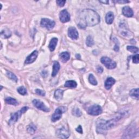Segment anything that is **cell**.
Segmentation results:
<instances>
[{
	"label": "cell",
	"mask_w": 139,
	"mask_h": 139,
	"mask_svg": "<svg viewBox=\"0 0 139 139\" xmlns=\"http://www.w3.org/2000/svg\"><path fill=\"white\" fill-rule=\"evenodd\" d=\"M76 130L77 132L79 133L80 134H83V129H82V128L81 126H79L76 129Z\"/></svg>",
	"instance_id": "cell-36"
},
{
	"label": "cell",
	"mask_w": 139,
	"mask_h": 139,
	"mask_svg": "<svg viewBox=\"0 0 139 139\" xmlns=\"http://www.w3.org/2000/svg\"><path fill=\"white\" fill-rule=\"evenodd\" d=\"M56 136L59 138H68L70 136V133L68 130L63 127L56 131Z\"/></svg>",
	"instance_id": "cell-9"
},
{
	"label": "cell",
	"mask_w": 139,
	"mask_h": 139,
	"mask_svg": "<svg viewBox=\"0 0 139 139\" xmlns=\"http://www.w3.org/2000/svg\"><path fill=\"white\" fill-rule=\"evenodd\" d=\"M11 35H12V33H11L10 31L7 28L3 30L1 32V36L4 39L9 38L10 37Z\"/></svg>",
	"instance_id": "cell-20"
},
{
	"label": "cell",
	"mask_w": 139,
	"mask_h": 139,
	"mask_svg": "<svg viewBox=\"0 0 139 139\" xmlns=\"http://www.w3.org/2000/svg\"><path fill=\"white\" fill-rule=\"evenodd\" d=\"M100 2L104 3V4H108L109 3V1H99Z\"/></svg>",
	"instance_id": "cell-39"
},
{
	"label": "cell",
	"mask_w": 139,
	"mask_h": 139,
	"mask_svg": "<svg viewBox=\"0 0 139 139\" xmlns=\"http://www.w3.org/2000/svg\"><path fill=\"white\" fill-rule=\"evenodd\" d=\"M72 114L76 117H80L82 114L80 109L77 108L72 110Z\"/></svg>",
	"instance_id": "cell-31"
},
{
	"label": "cell",
	"mask_w": 139,
	"mask_h": 139,
	"mask_svg": "<svg viewBox=\"0 0 139 139\" xmlns=\"http://www.w3.org/2000/svg\"><path fill=\"white\" fill-rule=\"evenodd\" d=\"M28 109V107H24L23 108H21L20 110L18 111V112H16L15 113L11 114L10 119L9 120V125L12 126L14 125L15 123L18 121L19 119L20 118V116L23 115V114L25 113L27 110Z\"/></svg>",
	"instance_id": "cell-3"
},
{
	"label": "cell",
	"mask_w": 139,
	"mask_h": 139,
	"mask_svg": "<svg viewBox=\"0 0 139 139\" xmlns=\"http://www.w3.org/2000/svg\"><path fill=\"white\" fill-rule=\"evenodd\" d=\"M129 94L130 96L132 97H134L136 99H137V100L138 99V89H132L130 92H129Z\"/></svg>",
	"instance_id": "cell-24"
},
{
	"label": "cell",
	"mask_w": 139,
	"mask_h": 139,
	"mask_svg": "<svg viewBox=\"0 0 139 139\" xmlns=\"http://www.w3.org/2000/svg\"><path fill=\"white\" fill-rule=\"evenodd\" d=\"M99 22L100 16L97 12L91 9H85L80 14L78 26L81 29H85L86 26H94L98 24Z\"/></svg>",
	"instance_id": "cell-1"
},
{
	"label": "cell",
	"mask_w": 139,
	"mask_h": 139,
	"mask_svg": "<svg viewBox=\"0 0 139 139\" xmlns=\"http://www.w3.org/2000/svg\"><path fill=\"white\" fill-rule=\"evenodd\" d=\"M127 49L128 51H129L130 52L133 53H137L138 51V48L137 47L133 46H128L127 47Z\"/></svg>",
	"instance_id": "cell-30"
},
{
	"label": "cell",
	"mask_w": 139,
	"mask_h": 139,
	"mask_svg": "<svg viewBox=\"0 0 139 139\" xmlns=\"http://www.w3.org/2000/svg\"><path fill=\"white\" fill-rule=\"evenodd\" d=\"M122 14L127 18H131L134 15L133 10L128 6H125L122 9Z\"/></svg>",
	"instance_id": "cell-14"
},
{
	"label": "cell",
	"mask_w": 139,
	"mask_h": 139,
	"mask_svg": "<svg viewBox=\"0 0 139 139\" xmlns=\"http://www.w3.org/2000/svg\"><path fill=\"white\" fill-rule=\"evenodd\" d=\"M38 55V52L37 51H33L30 55H29L26 58L25 63L26 64H29L33 63L37 58Z\"/></svg>",
	"instance_id": "cell-12"
},
{
	"label": "cell",
	"mask_w": 139,
	"mask_h": 139,
	"mask_svg": "<svg viewBox=\"0 0 139 139\" xmlns=\"http://www.w3.org/2000/svg\"><path fill=\"white\" fill-rule=\"evenodd\" d=\"M35 92L39 94V95H40L41 96H45V92L43 91V90H41L40 89H36L35 90Z\"/></svg>",
	"instance_id": "cell-34"
},
{
	"label": "cell",
	"mask_w": 139,
	"mask_h": 139,
	"mask_svg": "<svg viewBox=\"0 0 139 139\" xmlns=\"http://www.w3.org/2000/svg\"><path fill=\"white\" fill-rule=\"evenodd\" d=\"M137 134V130L136 129L135 125H130L126 130L123 137V138H133Z\"/></svg>",
	"instance_id": "cell-4"
},
{
	"label": "cell",
	"mask_w": 139,
	"mask_h": 139,
	"mask_svg": "<svg viewBox=\"0 0 139 139\" xmlns=\"http://www.w3.org/2000/svg\"><path fill=\"white\" fill-rule=\"evenodd\" d=\"M40 25L41 27L46 28L48 30H51L55 26V23L54 21L48 19L43 18L41 20Z\"/></svg>",
	"instance_id": "cell-7"
},
{
	"label": "cell",
	"mask_w": 139,
	"mask_h": 139,
	"mask_svg": "<svg viewBox=\"0 0 139 139\" xmlns=\"http://www.w3.org/2000/svg\"><path fill=\"white\" fill-rule=\"evenodd\" d=\"M62 108H58L55 110L54 114L52 116L51 120L53 122H56L57 121L60 120L62 116V114L64 112L63 111Z\"/></svg>",
	"instance_id": "cell-11"
},
{
	"label": "cell",
	"mask_w": 139,
	"mask_h": 139,
	"mask_svg": "<svg viewBox=\"0 0 139 139\" xmlns=\"http://www.w3.org/2000/svg\"><path fill=\"white\" fill-rule=\"evenodd\" d=\"M64 91L61 89H58L54 92V97L58 101H60L63 98Z\"/></svg>",
	"instance_id": "cell-21"
},
{
	"label": "cell",
	"mask_w": 139,
	"mask_h": 139,
	"mask_svg": "<svg viewBox=\"0 0 139 139\" xmlns=\"http://www.w3.org/2000/svg\"><path fill=\"white\" fill-rule=\"evenodd\" d=\"M76 58H77V59H80L81 58V55H79V54H76Z\"/></svg>",
	"instance_id": "cell-40"
},
{
	"label": "cell",
	"mask_w": 139,
	"mask_h": 139,
	"mask_svg": "<svg viewBox=\"0 0 139 139\" xmlns=\"http://www.w3.org/2000/svg\"><path fill=\"white\" fill-rule=\"evenodd\" d=\"M116 3H129V1H123V0H120V1H114Z\"/></svg>",
	"instance_id": "cell-37"
},
{
	"label": "cell",
	"mask_w": 139,
	"mask_h": 139,
	"mask_svg": "<svg viewBox=\"0 0 139 139\" xmlns=\"http://www.w3.org/2000/svg\"><path fill=\"white\" fill-rule=\"evenodd\" d=\"M68 35L72 39H77L78 38V32L75 27H70L68 29Z\"/></svg>",
	"instance_id": "cell-13"
},
{
	"label": "cell",
	"mask_w": 139,
	"mask_h": 139,
	"mask_svg": "<svg viewBox=\"0 0 139 139\" xmlns=\"http://www.w3.org/2000/svg\"><path fill=\"white\" fill-rule=\"evenodd\" d=\"M102 113V109L101 106L98 105H92L87 110V113L92 116H97Z\"/></svg>",
	"instance_id": "cell-6"
},
{
	"label": "cell",
	"mask_w": 139,
	"mask_h": 139,
	"mask_svg": "<svg viewBox=\"0 0 139 139\" xmlns=\"http://www.w3.org/2000/svg\"><path fill=\"white\" fill-rule=\"evenodd\" d=\"M60 21L63 23H68L70 20V15L67 10L64 9L61 11L59 14Z\"/></svg>",
	"instance_id": "cell-10"
},
{
	"label": "cell",
	"mask_w": 139,
	"mask_h": 139,
	"mask_svg": "<svg viewBox=\"0 0 139 139\" xmlns=\"http://www.w3.org/2000/svg\"><path fill=\"white\" fill-rule=\"evenodd\" d=\"M97 71L98 73H100L101 74L102 72L103 71V69L101 67V66H98L97 68Z\"/></svg>",
	"instance_id": "cell-38"
},
{
	"label": "cell",
	"mask_w": 139,
	"mask_h": 139,
	"mask_svg": "<svg viewBox=\"0 0 139 139\" xmlns=\"http://www.w3.org/2000/svg\"><path fill=\"white\" fill-rule=\"evenodd\" d=\"M86 44L88 47H91L94 45V41L92 36H88L86 40Z\"/></svg>",
	"instance_id": "cell-27"
},
{
	"label": "cell",
	"mask_w": 139,
	"mask_h": 139,
	"mask_svg": "<svg viewBox=\"0 0 139 139\" xmlns=\"http://www.w3.org/2000/svg\"><path fill=\"white\" fill-rule=\"evenodd\" d=\"M123 113H120L114 118L108 121H105L104 120H99L97 122L96 131L98 134L105 135L109 129L113 128L116 126L123 116Z\"/></svg>",
	"instance_id": "cell-2"
},
{
	"label": "cell",
	"mask_w": 139,
	"mask_h": 139,
	"mask_svg": "<svg viewBox=\"0 0 139 139\" xmlns=\"http://www.w3.org/2000/svg\"><path fill=\"white\" fill-rule=\"evenodd\" d=\"M59 57L63 63H66L70 59V54L68 52H64L59 54Z\"/></svg>",
	"instance_id": "cell-17"
},
{
	"label": "cell",
	"mask_w": 139,
	"mask_h": 139,
	"mask_svg": "<svg viewBox=\"0 0 139 139\" xmlns=\"http://www.w3.org/2000/svg\"><path fill=\"white\" fill-rule=\"evenodd\" d=\"M17 91L21 95H26L27 94L26 89L24 86H20L18 87Z\"/></svg>",
	"instance_id": "cell-29"
},
{
	"label": "cell",
	"mask_w": 139,
	"mask_h": 139,
	"mask_svg": "<svg viewBox=\"0 0 139 139\" xmlns=\"http://www.w3.org/2000/svg\"><path fill=\"white\" fill-rule=\"evenodd\" d=\"M36 130V127L34 125H29L27 127V131L31 134H34Z\"/></svg>",
	"instance_id": "cell-25"
},
{
	"label": "cell",
	"mask_w": 139,
	"mask_h": 139,
	"mask_svg": "<svg viewBox=\"0 0 139 139\" xmlns=\"http://www.w3.org/2000/svg\"><path fill=\"white\" fill-rule=\"evenodd\" d=\"M138 54H136L134 55V56L133 57L132 59H133V62L135 63V64H138L139 63V59H138Z\"/></svg>",
	"instance_id": "cell-33"
},
{
	"label": "cell",
	"mask_w": 139,
	"mask_h": 139,
	"mask_svg": "<svg viewBox=\"0 0 139 139\" xmlns=\"http://www.w3.org/2000/svg\"><path fill=\"white\" fill-rule=\"evenodd\" d=\"M115 83V80L112 77L108 78L104 83V86L107 90L110 89V88Z\"/></svg>",
	"instance_id": "cell-15"
},
{
	"label": "cell",
	"mask_w": 139,
	"mask_h": 139,
	"mask_svg": "<svg viewBox=\"0 0 139 139\" xmlns=\"http://www.w3.org/2000/svg\"><path fill=\"white\" fill-rule=\"evenodd\" d=\"M6 75H7V77L10 79H12V81H14L15 82H18V78L16 77V76L13 73H12V72L7 71Z\"/></svg>",
	"instance_id": "cell-26"
},
{
	"label": "cell",
	"mask_w": 139,
	"mask_h": 139,
	"mask_svg": "<svg viewBox=\"0 0 139 139\" xmlns=\"http://www.w3.org/2000/svg\"><path fill=\"white\" fill-rule=\"evenodd\" d=\"M56 3H57V4L59 5V7H63L64 6V5L66 3V1H56Z\"/></svg>",
	"instance_id": "cell-35"
},
{
	"label": "cell",
	"mask_w": 139,
	"mask_h": 139,
	"mask_svg": "<svg viewBox=\"0 0 139 139\" xmlns=\"http://www.w3.org/2000/svg\"><path fill=\"white\" fill-rule=\"evenodd\" d=\"M64 86L69 88H76L77 86V83L74 81H68L66 82Z\"/></svg>",
	"instance_id": "cell-23"
},
{
	"label": "cell",
	"mask_w": 139,
	"mask_h": 139,
	"mask_svg": "<svg viewBox=\"0 0 139 139\" xmlns=\"http://www.w3.org/2000/svg\"><path fill=\"white\" fill-rule=\"evenodd\" d=\"M101 62L108 69H113L116 67V63L108 57H102L101 59Z\"/></svg>",
	"instance_id": "cell-5"
},
{
	"label": "cell",
	"mask_w": 139,
	"mask_h": 139,
	"mask_svg": "<svg viewBox=\"0 0 139 139\" xmlns=\"http://www.w3.org/2000/svg\"><path fill=\"white\" fill-rule=\"evenodd\" d=\"M60 64L58 62H54L53 66V72L52 73V76L55 77L58 74L60 69Z\"/></svg>",
	"instance_id": "cell-19"
},
{
	"label": "cell",
	"mask_w": 139,
	"mask_h": 139,
	"mask_svg": "<svg viewBox=\"0 0 139 139\" xmlns=\"http://www.w3.org/2000/svg\"><path fill=\"white\" fill-rule=\"evenodd\" d=\"M5 102L7 104L13 105H18L19 104L18 102L14 98L12 97H7L5 99Z\"/></svg>",
	"instance_id": "cell-22"
},
{
	"label": "cell",
	"mask_w": 139,
	"mask_h": 139,
	"mask_svg": "<svg viewBox=\"0 0 139 139\" xmlns=\"http://www.w3.org/2000/svg\"><path fill=\"white\" fill-rule=\"evenodd\" d=\"M89 81L91 84L93 85H96L97 84V81L92 74H90L89 76Z\"/></svg>",
	"instance_id": "cell-28"
},
{
	"label": "cell",
	"mask_w": 139,
	"mask_h": 139,
	"mask_svg": "<svg viewBox=\"0 0 139 139\" xmlns=\"http://www.w3.org/2000/svg\"><path fill=\"white\" fill-rule=\"evenodd\" d=\"M113 41L115 43V46H114V50H115V51L118 52V51H119L120 42H119V40H118V39L116 38H114L113 39Z\"/></svg>",
	"instance_id": "cell-32"
},
{
	"label": "cell",
	"mask_w": 139,
	"mask_h": 139,
	"mask_svg": "<svg viewBox=\"0 0 139 139\" xmlns=\"http://www.w3.org/2000/svg\"><path fill=\"white\" fill-rule=\"evenodd\" d=\"M114 20V15L112 12H109L107 14L106 16H105V21L107 24L110 25L112 24Z\"/></svg>",
	"instance_id": "cell-18"
},
{
	"label": "cell",
	"mask_w": 139,
	"mask_h": 139,
	"mask_svg": "<svg viewBox=\"0 0 139 139\" xmlns=\"http://www.w3.org/2000/svg\"><path fill=\"white\" fill-rule=\"evenodd\" d=\"M32 102L33 105H34V106L38 109H40L45 112H49L50 111L49 109L47 108L45 105V104L41 101H40V100L34 99Z\"/></svg>",
	"instance_id": "cell-8"
},
{
	"label": "cell",
	"mask_w": 139,
	"mask_h": 139,
	"mask_svg": "<svg viewBox=\"0 0 139 139\" xmlns=\"http://www.w3.org/2000/svg\"><path fill=\"white\" fill-rule=\"evenodd\" d=\"M57 42H58V39L56 38H54L52 39L51 41L49 42L48 48L49 49L50 51L51 52H53L54 51V49L56 47V46L57 45Z\"/></svg>",
	"instance_id": "cell-16"
}]
</instances>
